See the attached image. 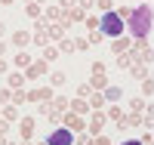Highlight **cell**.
<instances>
[{
  "instance_id": "cell-1",
  "label": "cell",
  "mask_w": 154,
  "mask_h": 145,
  "mask_svg": "<svg viewBox=\"0 0 154 145\" xmlns=\"http://www.w3.org/2000/svg\"><path fill=\"white\" fill-rule=\"evenodd\" d=\"M126 28H130L133 37H148V31H151V6L148 3H139L133 9V16L126 19Z\"/></svg>"
},
{
  "instance_id": "cell-2",
  "label": "cell",
  "mask_w": 154,
  "mask_h": 145,
  "mask_svg": "<svg viewBox=\"0 0 154 145\" xmlns=\"http://www.w3.org/2000/svg\"><path fill=\"white\" fill-rule=\"evenodd\" d=\"M102 31H105V37H120L123 28H126V19L120 16L117 9H108V12H102V25H99Z\"/></svg>"
},
{
  "instance_id": "cell-3",
  "label": "cell",
  "mask_w": 154,
  "mask_h": 145,
  "mask_svg": "<svg viewBox=\"0 0 154 145\" xmlns=\"http://www.w3.org/2000/svg\"><path fill=\"white\" fill-rule=\"evenodd\" d=\"M71 133H74V130H68V127H59L56 130V133H49V145H71L74 139H71Z\"/></svg>"
},
{
  "instance_id": "cell-4",
  "label": "cell",
  "mask_w": 154,
  "mask_h": 145,
  "mask_svg": "<svg viewBox=\"0 0 154 145\" xmlns=\"http://www.w3.org/2000/svg\"><path fill=\"white\" fill-rule=\"evenodd\" d=\"M105 121H108V111L96 108V111H93V117H89V133L99 136V133H102V127H105Z\"/></svg>"
},
{
  "instance_id": "cell-5",
  "label": "cell",
  "mask_w": 154,
  "mask_h": 145,
  "mask_svg": "<svg viewBox=\"0 0 154 145\" xmlns=\"http://www.w3.org/2000/svg\"><path fill=\"white\" fill-rule=\"evenodd\" d=\"M62 124H65L68 130H74V133H80L83 127H89V124H83V117L77 114V111H71V108H68V114H65V117H62Z\"/></svg>"
},
{
  "instance_id": "cell-6",
  "label": "cell",
  "mask_w": 154,
  "mask_h": 145,
  "mask_svg": "<svg viewBox=\"0 0 154 145\" xmlns=\"http://www.w3.org/2000/svg\"><path fill=\"white\" fill-rule=\"evenodd\" d=\"M46 65H49L46 59H40V62H31L28 68H25V77H43V74H46Z\"/></svg>"
},
{
  "instance_id": "cell-7",
  "label": "cell",
  "mask_w": 154,
  "mask_h": 145,
  "mask_svg": "<svg viewBox=\"0 0 154 145\" xmlns=\"http://www.w3.org/2000/svg\"><path fill=\"white\" fill-rule=\"evenodd\" d=\"M126 49H133V40H130V37H114V43H111V52H114V56H120V52H126Z\"/></svg>"
},
{
  "instance_id": "cell-8",
  "label": "cell",
  "mask_w": 154,
  "mask_h": 145,
  "mask_svg": "<svg viewBox=\"0 0 154 145\" xmlns=\"http://www.w3.org/2000/svg\"><path fill=\"white\" fill-rule=\"evenodd\" d=\"M31 40H34V34H28V31H16V34H12V43H16L19 49H25Z\"/></svg>"
},
{
  "instance_id": "cell-9",
  "label": "cell",
  "mask_w": 154,
  "mask_h": 145,
  "mask_svg": "<svg viewBox=\"0 0 154 145\" xmlns=\"http://www.w3.org/2000/svg\"><path fill=\"white\" fill-rule=\"evenodd\" d=\"M19 130H22V139L28 142V139H31V133H34V117H22V124H19Z\"/></svg>"
},
{
  "instance_id": "cell-10",
  "label": "cell",
  "mask_w": 154,
  "mask_h": 145,
  "mask_svg": "<svg viewBox=\"0 0 154 145\" xmlns=\"http://www.w3.org/2000/svg\"><path fill=\"white\" fill-rule=\"evenodd\" d=\"M108 121H117L120 127L126 124V114L120 111V105H111V108H108Z\"/></svg>"
},
{
  "instance_id": "cell-11",
  "label": "cell",
  "mask_w": 154,
  "mask_h": 145,
  "mask_svg": "<svg viewBox=\"0 0 154 145\" xmlns=\"http://www.w3.org/2000/svg\"><path fill=\"white\" fill-rule=\"evenodd\" d=\"M89 108H93V105H89V102H83V96H80V99H71V111H77V114H86Z\"/></svg>"
},
{
  "instance_id": "cell-12",
  "label": "cell",
  "mask_w": 154,
  "mask_h": 145,
  "mask_svg": "<svg viewBox=\"0 0 154 145\" xmlns=\"http://www.w3.org/2000/svg\"><path fill=\"white\" fill-rule=\"evenodd\" d=\"M65 28H68V25H49V37H53V40H65Z\"/></svg>"
},
{
  "instance_id": "cell-13",
  "label": "cell",
  "mask_w": 154,
  "mask_h": 145,
  "mask_svg": "<svg viewBox=\"0 0 154 145\" xmlns=\"http://www.w3.org/2000/svg\"><path fill=\"white\" fill-rule=\"evenodd\" d=\"M12 65H16V68H28L31 56H28V52H16V56H12Z\"/></svg>"
},
{
  "instance_id": "cell-14",
  "label": "cell",
  "mask_w": 154,
  "mask_h": 145,
  "mask_svg": "<svg viewBox=\"0 0 154 145\" xmlns=\"http://www.w3.org/2000/svg\"><path fill=\"white\" fill-rule=\"evenodd\" d=\"M89 87L105 90V87H108V77H105V74H93V77H89Z\"/></svg>"
},
{
  "instance_id": "cell-15",
  "label": "cell",
  "mask_w": 154,
  "mask_h": 145,
  "mask_svg": "<svg viewBox=\"0 0 154 145\" xmlns=\"http://www.w3.org/2000/svg\"><path fill=\"white\" fill-rule=\"evenodd\" d=\"M83 19H86V9H83L80 3H77V6L71 9V22H83Z\"/></svg>"
},
{
  "instance_id": "cell-16",
  "label": "cell",
  "mask_w": 154,
  "mask_h": 145,
  "mask_svg": "<svg viewBox=\"0 0 154 145\" xmlns=\"http://www.w3.org/2000/svg\"><path fill=\"white\" fill-rule=\"evenodd\" d=\"M46 34H49L46 28H37V31H34V43H37V46H46Z\"/></svg>"
},
{
  "instance_id": "cell-17",
  "label": "cell",
  "mask_w": 154,
  "mask_h": 145,
  "mask_svg": "<svg viewBox=\"0 0 154 145\" xmlns=\"http://www.w3.org/2000/svg\"><path fill=\"white\" fill-rule=\"evenodd\" d=\"M59 52H62V49H56V46H43V59H46V62H56Z\"/></svg>"
},
{
  "instance_id": "cell-18",
  "label": "cell",
  "mask_w": 154,
  "mask_h": 145,
  "mask_svg": "<svg viewBox=\"0 0 154 145\" xmlns=\"http://www.w3.org/2000/svg\"><path fill=\"white\" fill-rule=\"evenodd\" d=\"M105 99L108 102H117L120 99V87H105Z\"/></svg>"
},
{
  "instance_id": "cell-19",
  "label": "cell",
  "mask_w": 154,
  "mask_h": 145,
  "mask_svg": "<svg viewBox=\"0 0 154 145\" xmlns=\"http://www.w3.org/2000/svg\"><path fill=\"white\" fill-rule=\"evenodd\" d=\"M102 37H105L102 28H89V43H102Z\"/></svg>"
},
{
  "instance_id": "cell-20",
  "label": "cell",
  "mask_w": 154,
  "mask_h": 145,
  "mask_svg": "<svg viewBox=\"0 0 154 145\" xmlns=\"http://www.w3.org/2000/svg\"><path fill=\"white\" fill-rule=\"evenodd\" d=\"M105 102H108V99H105V96H99V93H96V96H89V105H93V111H96V108H105Z\"/></svg>"
},
{
  "instance_id": "cell-21",
  "label": "cell",
  "mask_w": 154,
  "mask_h": 145,
  "mask_svg": "<svg viewBox=\"0 0 154 145\" xmlns=\"http://www.w3.org/2000/svg\"><path fill=\"white\" fill-rule=\"evenodd\" d=\"M3 117L12 124V121H19V111H16V105H9V108H3Z\"/></svg>"
},
{
  "instance_id": "cell-22",
  "label": "cell",
  "mask_w": 154,
  "mask_h": 145,
  "mask_svg": "<svg viewBox=\"0 0 154 145\" xmlns=\"http://www.w3.org/2000/svg\"><path fill=\"white\" fill-rule=\"evenodd\" d=\"M25 12H28L31 19H40V3H28V6H25Z\"/></svg>"
},
{
  "instance_id": "cell-23",
  "label": "cell",
  "mask_w": 154,
  "mask_h": 145,
  "mask_svg": "<svg viewBox=\"0 0 154 145\" xmlns=\"http://www.w3.org/2000/svg\"><path fill=\"white\" fill-rule=\"evenodd\" d=\"M22 80H25L22 71H19V74H9V87H12V90H22Z\"/></svg>"
},
{
  "instance_id": "cell-24",
  "label": "cell",
  "mask_w": 154,
  "mask_h": 145,
  "mask_svg": "<svg viewBox=\"0 0 154 145\" xmlns=\"http://www.w3.org/2000/svg\"><path fill=\"white\" fill-rule=\"evenodd\" d=\"M53 87H40V102H53Z\"/></svg>"
},
{
  "instance_id": "cell-25",
  "label": "cell",
  "mask_w": 154,
  "mask_h": 145,
  "mask_svg": "<svg viewBox=\"0 0 154 145\" xmlns=\"http://www.w3.org/2000/svg\"><path fill=\"white\" fill-rule=\"evenodd\" d=\"M49 80H53V87H62V84H65V74H62V71H53V74H49Z\"/></svg>"
},
{
  "instance_id": "cell-26",
  "label": "cell",
  "mask_w": 154,
  "mask_h": 145,
  "mask_svg": "<svg viewBox=\"0 0 154 145\" xmlns=\"http://www.w3.org/2000/svg\"><path fill=\"white\" fill-rule=\"evenodd\" d=\"M59 49H62V52H71V49H77V46H74V40L65 37V40H59Z\"/></svg>"
},
{
  "instance_id": "cell-27",
  "label": "cell",
  "mask_w": 154,
  "mask_h": 145,
  "mask_svg": "<svg viewBox=\"0 0 154 145\" xmlns=\"http://www.w3.org/2000/svg\"><path fill=\"white\" fill-rule=\"evenodd\" d=\"M96 6H99L102 12H108V9H114V0H96Z\"/></svg>"
},
{
  "instance_id": "cell-28",
  "label": "cell",
  "mask_w": 154,
  "mask_h": 145,
  "mask_svg": "<svg viewBox=\"0 0 154 145\" xmlns=\"http://www.w3.org/2000/svg\"><path fill=\"white\" fill-rule=\"evenodd\" d=\"M25 99H28V93H25V90H16V93H12V102H16V105H22Z\"/></svg>"
},
{
  "instance_id": "cell-29",
  "label": "cell",
  "mask_w": 154,
  "mask_h": 145,
  "mask_svg": "<svg viewBox=\"0 0 154 145\" xmlns=\"http://www.w3.org/2000/svg\"><path fill=\"white\" fill-rule=\"evenodd\" d=\"M46 16H49V19H65V16H62V9H59V6H49V9H46Z\"/></svg>"
},
{
  "instance_id": "cell-30",
  "label": "cell",
  "mask_w": 154,
  "mask_h": 145,
  "mask_svg": "<svg viewBox=\"0 0 154 145\" xmlns=\"http://www.w3.org/2000/svg\"><path fill=\"white\" fill-rule=\"evenodd\" d=\"M126 124H130V127H142V117H139V114H130V117H126Z\"/></svg>"
},
{
  "instance_id": "cell-31",
  "label": "cell",
  "mask_w": 154,
  "mask_h": 145,
  "mask_svg": "<svg viewBox=\"0 0 154 145\" xmlns=\"http://www.w3.org/2000/svg\"><path fill=\"white\" fill-rule=\"evenodd\" d=\"M102 25V19H96V16H86V28H99Z\"/></svg>"
},
{
  "instance_id": "cell-32",
  "label": "cell",
  "mask_w": 154,
  "mask_h": 145,
  "mask_svg": "<svg viewBox=\"0 0 154 145\" xmlns=\"http://www.w3.org/2000/svg\"><path fill=\"white\" fill-rule=\"evenodd\" d=\"M89 74H105V65H102V62H93V71H89Z\"/></svg>"
},
{
  "instance_id": "cell-33",
  "label": "cell",
  "mask_w": 154,
  "mask_h": 145,
  "mask_svg": "<svg viewBox=\"0 0 154 145\" xmlns=\"http://www.w3.org/2000/svg\"><path fill=\"white\" fill-rule=\"evenodd\" d=\"M28 99L31 102H40V90H28Z\"/></svg>"
},
{
  "instance_id": "cell-34",
  "label": "cell",
  "mask_w": 154,
  "mask_h": 145,
  "mask_svg": "<svg viewBox=\"0 0 154 145\" xmlns=\"http://www.w3.org/2000/svg\"><path fill=\"white\" fill-rule=\"evenodd\" d=\"M145 108V99H133V111H142Z\"/></svg>"
},
{
  "instance_id": "cell-35",
  "label": "cell",
  "mask_w": 154,
  "mask_h": 145,
  "mask_svg": "<svg viewBox=\"0 0 154 145\" xmlns=\"http://www.w3.org/2000/svg\"><path fill=\"white\" fill-rule=\"evenodd\" d=\"M12 99V93H9V90H0V102H9Z\"/></svg>"
},
{
  "instance_id": "cell-36",
  "label": "cell",
  "mask_w": 154,
  "mask_h": 145,
  "mask_svg": "<svg viewBox=\"0 0 154 145\" xmlns=\"http://www.w3.org/2000/svg\"><path fill=\"white\" fill-rule=\"evenodd\" d=\"M77 145H93V139L89 136H77Z\"/></svg>"
},
{
  "instance_id": "cell-37",
  "label": "cell",
  "mask_w": 154,
  "mask_h": 145,
  "mask_svg": "<svg viewBox=\"0 0 154 145\" xmlns=\"http://www.w3.org/2000/svg\"><path fill=\"white\" fill-rule=\"evenodd\" d=\"M93 145H111V142H108V139H105V136H102V133H99V136H96V142H93Z\"/></svg>"
},
{
  "instance_id": "cell-38",
  "label": "cell",
  "mask_w": 154,
  "mask_h": 145,
  "mask_svg": "<svg viewBox=\"0 0 154 145\" xmlns=\"http://www.w3.org/2000/svg\"><path fill=\"white\" fill-rule=\"evenodd\" d=\"M80 6H83V9H93V6H96V0H80Z\"/></svg>"
},
{
  "instance_id": "cell-39",
  "label": "cell",
  "mask_w": 154,
  "mask_h": 145,
  "mask_svg": "<svg viewBox=\"0 0 154 145\" xmlns=\"http://www.w3.org/2000/svg\"><path fill=\"white\" fill-rule=\"evenodd\" d=\"M6 68H9V65H6V59H3V56H0V74H3Z\"/></svg>"
},
{
  "instance_id": "cell-40",
  "label": "cell",
  "mask_w": 154,
  "mask_h": 145,
  "mask_svg": "<svg viewBox=\"0 0 154 145\" xmlns=\"http://www.w3.org/2000/svg\"><path fill=\"white\" fill-rule=\"evenodd\" d=\"M3 52H6V43H3V40H0V56H3Z\"/></svg>"
},
{
  "instance_id": "cell-41",
  "label": "cell",
  "mask_w": 154,
  "mask_h": 145,
  "mask_svg": "<svg viewBox=\"0 0 154 145\" xmlns=\"http://www.w3.org/2000/svg\"><path fill=\"white\" fill-rule=\"evenodd\" d=\"M3 31H6V25H3V22H0V37H3Z\"/></svg>"
},
{
  "instance_id": "cell-42",
  "label": "cell",
  "mask_w": 154,
  "mask_h": 145,
  "mask_svg": "<svg viewBox=\"0 0 154 145\" xmlns=\"http://www.w3.org/2000/svg\"><path fill=\"white\" fill-rule=\"evenodd\" d=\"M123 145H145V142H123Z\"/></svg>"
},
{
  "instance_id": "cell-43",
  "label": "cell",
  "mask_w": 154,
  "mask_h": 145,
  "mask_svg": "<svg viewBox=\"0 0 154 145\" xmlns=\"http://www.w3.org/2000/svg\"><path fill=\"white\" fill-rule=\"evenodd\" d=\"M0 3H3V6H9V3H12V0H0Z\"/></svg>"
},
{
  "instance_id": "cell-44",
  "label": "cell",
  "mask_w": 154,
  "mask_h": 145,
  "mask_svg": "<svg viewBox=\"0 0 154 145\" xmlns=\"http://www.w3.org/2000/svg\"><path fill=\"white\" fill-rule=\"evenodd\" d=\"M37 145H49V142H46V139H43V142H37Z\"/></svg>"
},
{
  "instance_id": "cell-45",
  "label": "cell",
  "mask_w": 154,
  "mask_h": 145,
  "mask_svg": "<svg viewBox=\"0 0 154 145\" xmlns=\"http://www.w3.org/2000/svg\"><path fill=\"white\" fill-rule=\"evenodd\" d=\"M0 117H3V111H0Z\"/></svg>"
},
{
  "instance_id": "cell-46",
  "label": "cell",
  "mask_w": 154,
  "mask_h": 145,
  "mask_svg": "<svg viewBox=\"0 0 154 145\" xmlns=\"http://www.w3.org/2000/svg\"><path fill=\"white\" fill-rule=\"evenodd\" d=\"M22 145H28V142H22Z\"/></svg>"
}]
</instances>
